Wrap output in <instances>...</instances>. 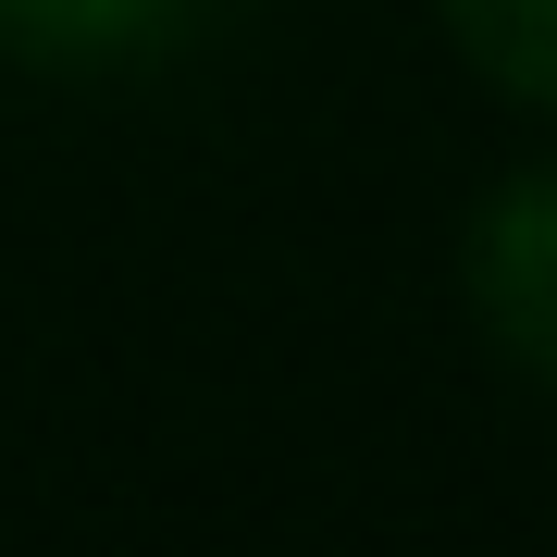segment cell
<instances>
[{"mask_svg": "<svg viewBox=\"0 0 557 557\" xmlns=\"http://www.w3.org/2000/svg\"><path fill=\"white\" fill-rule=\"evenodd\" d=\"M446 25H458V50H471L508 100L557 112V0H446Z\"/></svg>", "mask_w": 557, "mask_h": 557, "instance_id": "3", "label": "cell"}, {"mask_svg": "<svg viewBox=\"0 0 557 557\" xmlns=\"http://www.w3.org/2000/svg\"><path fill=\"white\" fill-rule=\"evenodd\" d=\"M471 310H483V335L557 397V161L508 174L496 199L471 211Z\"/></svg>", "mask_w": 557, "mask_h": 557, "instance_id": "1", "label": "cell"}, {"mask_svg": "<svg viewBox=\"0 0 557 557\" xmlns=\"http://www.w3.org/2000/svg\"><path fill=\"white\" fill-rule=\"evenodd\" d=\"M174 13H186V0H0V50L87 75V62L161 50V38H174Z\"/></svg>", "mask_w": 557, "mask_h": 557, "instance_id": "2", "label": "cell"}]
</instances>
